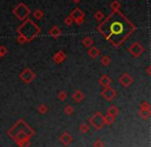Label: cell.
<instances>
[{"label":"cell","mask_w":151,"mask_h":147,"mask_svg":"<svg viewBox=\"0 0 151 147\" xmlns=\"http://www.w3.org/2000/svg\"><path fill=\"white\" fill-rule=\"evenodd\" d=\"M34 135L33 129H31L23 119H19L9 131V136L12 137L14 140L17 141L24 138L30 139Z\"/></svg>","instance_id":"cell-2"},{"label":"cell","mask_w":151,"mask_h":147,"mask_svg":"<svg viewBox=\"0 0 151 147\" xmlns=\"http://www.w3.org/2000/svg\"><path fill=\"white\" fill-rule=\"evenodd\" d=\"M139 115H140V117L142 118L143 120H146V119H148V118L150 117L151 111H150V110H142V109H140V111H139Z\"/></svg>","instance_id":"cell-19"},{"label":"cell","mask_w":151,"mask_h":147,"mask_svg":"<svg viewBox=\"0 0 151 147\" xmlns=\"http://www.w3.org/2000/svg\"><path fill=\"white\" fill-rule=\"evenodd\" d=\"M0 58H2V57H1V56H0Z\"/></svg>","instance_id":"cell-37"},{"label":"cell","mask_w":151,"mask_h":147,"mask_svg":"<svg viewBox=\"0 0 151 147\" xmlns=\"http://www.w3.org/2000/svg\"><path fill=\"white\" fill-rule=\"evenodd\" d=\"M93 42L94 41H93V39L90 37V36H86V37L83 38V40H82V44L87 48H91V46L93 45Z\"/></svg>","instance_id":"cell-18"},{"label":"cell","mask_w":151,"mask_h":147,"mask_svg":"<svg viewBox=\"0 0 151 147\" xmlns=\"http://www.w3.org/2000/svg\"><path fill=\"white\" fill-rule=\"evenodd\" d=\"M18 33L25 36L27 38L28 42H31L35 37H37L40 33V28L36 24H34L30 19H26L24 23L17 29Z\"/></svg>","instance_id":"cell-3"},{"label":"cell","mask_w":151,"mask_h":147,"mask_svg":"<svg viewBox=\"0 0 151 147\" xmlns=\"http://www.w3.org/2000/svg\"><path fill=\"white\" fill-rule=\"evenodd\" d=\"M17 41H18V43H20V44H24V43H27L28 40H27V38H26L25 36L19 34V36L17 37Z\"/></svg>","instance_id":"cell-29"},{"label":"cell","mask_w":151,"mask_h":147,"mask_svg":"<svg viewBox=\"0 0 151 147\" xmlns=\"http://www.w3.org/2000/svg\"><path fill=\"white\" fill-rule=\"evenodd\" d=\"M37 110H38V112H40V114H46L47 112H48L49 108H48V106H47L46 104H40V105L38 106Z\"/></svg>","instance_id":"cell-26"},{"label":"cell","mask_w":151,"mask_h":147,"mask_svg":"<svg viewBox=\"0 0 151 147\" xmlns=\"http://www.w3.org/2000/svg\"><path fill=\"white\" fill-rule=\"evenodd\" d=\"M73 106H70V105H67V106H65L64 107V113L66 114V115H71V114L73 113Z\"/></svg>","instance_id":"cell-28"},{"label":"cell","mask_w":151,"mask_h":147,"mask_svg":"<svg viewBox=\"0 0 151 147\" xmlns=\"http://www.w3.org/2000/svg\"><path fill=\"white\" fill-rule=\"evenodd\" d=\"M30 13H31L30 9L28 6H26L24 3H19L13 11V13L16 16V18H17L18 20H20V21H25V20L29 17Z\"/></svg>","instance_id":"cell-4"},{"label":"cell","mask_w":151,"mask_h":147,"mask_svg":"<svg viewBox=\"0 0 151 147\" xmlns=\"http://www.w3.org/2000/svg\"><path fill=\"white\" fill-rule=\"evenodd\" d=\"M101 96L106 100V101L110 102V101H112L114 98H116L117 92H116L115 89L111 87V85H109V87H104V89L101 93Z\"/></svg>","instance_id":"cell-8"},{"label":"cell","mask_w":151,"mask_h":147,"mask_svg":"<svg viewBox=\"0 0 151 147\" xmlns=\"http://www.w3.org/2000/svg\"><path fill=\"white\" fill-rule=\"evenodd\" d=\"M33 17L35 18V20H42L44 17V11L42 9H35L33 11Z\"/></svg>","instance_id":"cell-24"},{"label":"cell","mask_w":151,"mask_h":147,"mask_svg":"<svg viewBox=\"0 0 151 147\" xmlns=\"http://www.w3.org/2000/svg\"><path fill=\"white\" fill-rule=\"evenodd\" d=\"M84 94L80 91V89H77L75 93L73 94V100L76 102V103H80L84 100Z\"/></svg>","instance_id":"cell-14"},{"label":"cell","mask_w":151,"mask_h":147,"mask_svg":"<svg viewBox=\"0 0 151 147\" xmlns=\"http://www.w3.org/2000/svg\"><path fill=\"white\" fill-rule=\"evenodd\" d=\"M101 55V52H99V50L96 48V46H91V48H89L88 50V56L90 57V58L92 59H96L97 57Z\"/></svg>","instance_id":"cell-16"},{"label":"cell","mask_w":151,"mask_h":147,"mask_svg":"<svg viewBox=\"0 0 151 147\" xmlns=\"http://www.w3.org/2000/svg\"><path fill=\"white\" fill-rule=\"evenodd\" d=\"M119 82L121 83V85H123L124 87H127L132 85L134 78H132L128 73H123V74L119 77Z\"/></svg>","instance_id":"cell-10"},{"label":"cell","mask_w":151,"mask_h":147,"mask_svg":"<svg viewBox=\"0 0 151 147\" xmlns=\"http://www.w3.org/2000/svg\"><path fill=\"white\" fill-rule=\"evenodd\" d=\"M119 109H118L116 106H114V105H112V106H110L109 108L107 109V114H109V115H111V116H113V117H117L118 116V114H119Z\"/></svg>","instance_id":"cell-17"},{"label":"cell","mask_w":151,"mask_h":147,"mask_svg":"<svg viewBox=\"0 0 151 147\" xmlns=\"http://www.w3.org/2000/svg\"><path fill=\"white\" fill-rule=\"evenodd\" d=\"M97 30L108 42L118 48L136 31L137 27L120 11H116L103 20Z\"/></svg>","instance_id":"cell-1"},{"label":"cell","mask_w":151,"mask_h":147,"mask_svg":"<svg viewBox=\"0 0 151 147\" xmlns=\"http://www.w3.org/2000/svg\"><path fill=\"white\" fill-rule=\"evenodd\" d=\"M69 16H70L71 19H73V23H76L78 26L82 25L83 22H84V20H85V13L80 7H76V9L71 11Z\"/></svg>","instance_id":"cell-6"},{"label":"cell","mask_w":151,"mask_h":147,"mask_svg":"<svg viewBox=\"0 0 151 147\" xmlns=\"http://www.w3.org/2000/svg\"><path fill=\"white\" fill-rule=\"evenodd\" d=\"M128 52H129L134 58H138V57H140L141 55L145 52V48H144V46L141 45L140 42L136 41L128 48Z\"/></svg>","instance_id":"cell-9"},{"label":"cell","mask_w":151,"mask_h":147,"mask_svg":"<svg viewBox=\"0 0 151 147\" xmlns=\"http://www.w3.org/2000/svg\"><path fill=\"white\" fill-rule=\"evenodd\" d=\"M140 109H142V110H150V104H149L147 101H144L140 105Z\"/></svg>","instance_id":"cell-31"},{"label":"cell","mask_w":151,"mask_h":147,"mask_svg":"<svg viewBox=\"0 0 151 147\" xmlns=\"http://www.w3.org/2000/svg\"><path fill=\"white\" fill-rule=\"evenodd\" d=\"M91 126L95 129V130H101L103 129V126H105V120H104V115L101 114V112L97 111L89 118Z\"/></svg>","instance_id":"cell-5"},{"label":"cell","mask_w":151,"mask_h":147,"mask_svg":"<svg viewBox=\"0 0 151 147\" xmlns=\"http://www.w3.org/2000/svg\"><path fill=\"white\" fill-rule=\"evenodd\" d=\"M49 35L52 36L53 38H58L61 35V29L58 26H53L50 30H49Z\"/></svg>","instance_id":"cell-13"},{"label":"cell","mask_w":151,"mask_h":147,"mask_svg":"<svg viewBox=\"0 0 151 147\" xmlns=\"http://www.w3.org/2000/svg\"><path fill=\"white\" fill-rule=\"evenodd\" d=\"M104 120H105V124L111 126V124H114V121H115V117H113V116L107 114V115H104Z\"/></svg>","instance_id":"cell-22"},{"label":"cell","mask_w":151,"mask_h":147,"mask_svg":"<svg viewBox=\"0 0 151 147\" xmlns=\"http://www.w3.org/2000/svg\"><path fill=\"white\" fill-rule=\"evenodd\" d=\"M146 74L148 75V76H150L151 75V66H148L146 68Z\"/></svg>","instance_id":"cell-35"},{"label":"cell","mask_w":151,"mask_h":147,"mask_svg":"<svg viewBox=\"0 0 151 147\" xmlns=\"http://www.w3.org/2000/svg\"><path fill=\"white\" fill-rule=\"evenodd\" d=\"M17 144L19 145V147H29L30 141L28 138H24V139H21V140L17 141Z\"/></svg>","instance_id":"cell-20"},{"label":"cell","mask_w":151,"mask_h":147,"mask_svg":"<svg viewBox=\"0 0 151 147\" xmlns=\"http://www.w3.org/2000/svg\"><path fill=\"white\" fill-rule=\"evenodd\" d=\"M94 19L99 22H101L104 19H105V15L101 11H97L96 13H94Z\"/></svg>","instance_id":"cell-25"},{"label":"cell","mask_w":151,"mask_h":147,"mask_svg":"<svg viewBox=\"0 0 151 147\" xmlns=\"http://www.w3.org/2000/svg\"><path fill=\"white\" fill-rule=\"evenodd\" d=\"M59 140H60V142L62 143L64 146H67V145H69L71 143V141H73V137H71L70 134H68V133L64 132L62 135L60 136V138H59Z\"/></svg>","instance_id":"cell-12"},{"label":"cell","mask_w":151,"mask_h":147,"mask_svg":"<svg viewBox=\"0 0 151 147\" xmlns=\"http://www.w3.org/2000/svg\"><path fill=\"white\" fill-rule=\"evenodd\" d=\"M66 98H67V93H66V92H65V91L59 92L58 99L60 100V101H65V100H66Z\"/></svg>","instance_id":"cell-30"},{"label":"cell","mask_w":151,"mask_h":147,"mask_svg":"<svg viewBox=\"0 0 151 147\" xmlns=\"http://www.w3.org/2000/svg\"><path fill=\"white\" fill-rule=\"evenodd\" d=\"M110 7L112 9V11H119L120 7H121V4H120L119 1H117V0H114L113 2L110 4Z\"/></svg>","instance_id":"cell-23"},{"label":"cell","mask_w":151,"mask_h":147,"mask_svg":"<svg viewBox=\"0 0 151 147\" xmlns=\"http://www.w3.org/2000/svg\"><path fill=\"white\" fill-rule=\"evenodd\" d=\"M64 24H65V25H66V26H68V27H69V26L73 25V19H71L70 16H68V17L65 18V20H64Z\"/></svg>","instance_id":"cell-32"},{"label":"cell","mask_w":151,"mask_h":147,"mask_svg":"<svg viewBox=\"0 0 151 147\" xmlns=\"http://www.w3.org/2000/svg\"><path fill=\"white\" fill-rule=\"evenodd\" d=\"M101 64L105 67H108L111 64V58L109 56H103L101 58Z\"/></svg>","instance_id":"cell-21"},{"label":"cell","mask_w":151,"mask_h":147,"mask_svg":"<svg viewBox=\"0 0 151 147\" xmlns=\"http://www.w3.org/2000/svg\"><path fill=\"white\" fill-rule=\"evenodd\" d=\"M79 131H80V133H82V134L88 133L89 132V126L87 124H81L80 126H79Z\"/></svg>","instance_id":"cell-27"},{"label":"cell","mask_w":151,"mask_h":147,"mask_svg":"<svg viewBox=\"0 0 151 147\" xmlns=\"http://www.w3.org/2000/svg\"><path fill=\"white\" fill-rule=\"evenodd\" d=\"M99 82L103 87H109V85H111L112 79L110 78L108 75H103V76L99 79Z\"/></svg>","instance_id":"cell-15"},{"label":"cell","mask_w":151,"mask_h":147,"mask_svg":"<svg viewBox=\"0 0 151 147\" xmlns=\"http://www.w3.org/2000/svg\"><path fill=\"white\" fill-rule=\"evenodd\" d=\"M36 75L30 68H25L21 73H20V78L25 83H30L35 79Z\"/></svg>","instance_id":"cell-7"},{"label":"cell","mask_w":151,"mask_h":147,"mask_svg":"<svg viewBox=\"0 0 151 147\" xmlns=\"http://www.w3.org/2000/svg\"><path fill=\"white\" fill-rule=\"evenodd\" d=\"M71 1H73V2H75V3H80L82 0H71Z\"/></svg>","instance_id":"cell-36"},{"label":"cell","mask_w":151,"mask_h":147,"mask_svg":"<svg viewBox=\"0 0 151 147\" xmlns=\"http://www.w3.org/2000/svg\"><path fill=\"white\" fill-rule=\"evenodd\" d=\"M93 147H105V143L99 139V140H96L93 143Z\"/></svg>","instance_id":"cell-33"},{"label":"cell","mask_w":151,"mask_h":147,"mask_svg":"<svg viewBox=\"0 0 151 147\" xmlns=\"http://www.w3.org/2000/svg\"><path fill=\"white\" fill-rule=\"evenodd\" d=\"M7 54V50H6V48L5 46H0V56L1 57H4L5 55Z\"/></svg>","instance_id":"cell-34"},{"label":"cell","mask_w":151,"mask_h":147,"mask_svg":"<svg viewBox=\"0 0 151 147\" xmlns=\"http://www.w3.org/2000/svg\"><path fill=\"white\" fill-rule=\"evenodd\" d=\"M65 59H66V55H65V53L63 52V50H59V52H57L56 54L53 56V61H54L56 64H61V63H63L65 61Z\"/></svg>","instance_id":"cell-11"}]
</instances>
